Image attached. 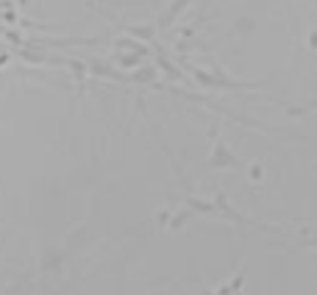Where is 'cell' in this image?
Segmentation results:
<instances>
[{
    "label": "cell",
    "instance_id": "cell-3",
    "mask_svg": "<svg viewBox=\"0 0 317 295\" xmlns=\"http://www.w3.org/2000/svg\"><path fill=\"white\" fill-rule=\"evenodd\" d=\"M192 215H195V212H192V209L184 203V206H181L178 212L170 217V226H167V228H170V231H184V226L189 223V217H192Z\"/></svg>",
    "mask_w": 317,
    "mask_h": 295
},
{
    "label": "cell",
    "instance_id": "cell-7",
    "mask_svg": "<svg viewBox=\"0 0 317 295\" xmlns=\"http://www.w3.org/2000/svg\"><path fill=\"white\" fill-rule=\"evenodd\" d=\"M9 64V56H0V67H6Z\"/></svg>",
    "mask_w": 317,
    "mask_h": 295
},
{
    "label": "cell",
    "instance_id": "cell-5",
    "mask_svg": "<svg viewBox=\"0 0 317 295\" xmlns=\"http://www.w3.org/2000/svg\"><path fill=\"white\" fill-rule=\"evenodd\" d=\"M128 34H137L139 39H153V28H128Z\"/></svg>",
    "mask_w": 317,
    "mask_h": 295
},
{
    "label": "cell",
    "instance_id": "cell-1",
    "mask_svg": "<svg viewBox=\"0 0 317 295\" xmlns=\"http://www.w3.org/2000/svg\"><path fill=\"white\" fill-rule=\"evenodd\" d=\"M231 167H237V159L228 150V145L217 137L212 145V153H209V170H231Z\"/></svg>",
    "mask_w": 317,
    "mask_h": 295
},
{
    "label": "cell",
    "instance_id": "cell-2",
    "mask_svg": "<svg viewBox=\"0 0 317 295\" xmlns=\"http://www.w3.org/2000/svg\"><path fill=\"white\" fill-rule=\"evenodd\" d=\"M114 64V67H120V70H137V67H142L145 64V56L142 53H114L112 59H109Z\"/></svg>",
    "mask_w": 317,
    "mask_h": 295
},
{
    "label": "cell",
    "instance_id": "cell-4",
    "mask_svg": "<svg viewBox=\"0 0 317 295\" xmlns=\"http://www.w3.org/2000/svg\"><path fill=\"white\" fill-rule=\"evenodd\" d=\"M114 48H125V50H134V53H142V56H150V48H142V45L131 42V39H117Z\"/></svg>",
    "mask_w": 317,
    "mask_h": 295
},
{
    "label": "cell",
    "instance_id": "cell-6",
    "mask_svg": "<svg viewBox=\"0 0 317 295\" xmlns=\"http://www.w3.org/2000/svg\"><path fill=\"white\" fill-rule=\"evenodd\" d=\"M156 223H159V228H167V226H170V212H159Z\"/></svg>",
    "mask_w": 317,
    "mask_h": 295
}]
</instances>
